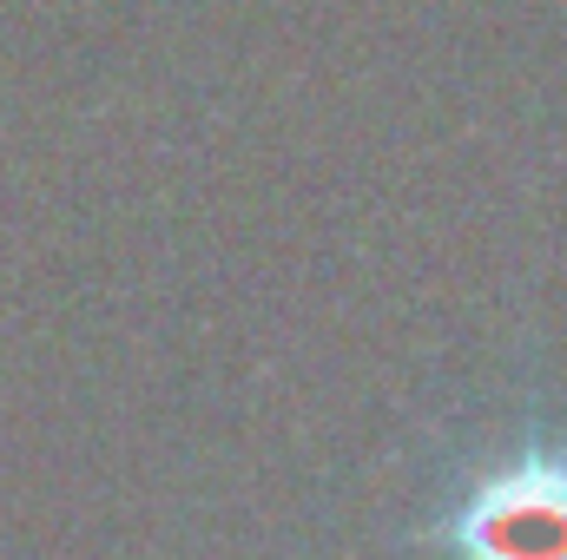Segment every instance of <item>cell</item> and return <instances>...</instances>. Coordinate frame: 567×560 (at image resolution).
Instances as JSON below:
<instances>
[{"label": "cell", "instance_id": "cell-1", "mask_svg": "<svg viewBox=\"0 0 567 560\" xmlns=\"http://www.w3.org/2000/svg\"><path fill=\"white\" fill-rule=\"evenodd\" d=\"M462 560H567V448H528L449 515Z\"/></svg>", "mask_w": 567, "mask_h": 560}]
</instances>
